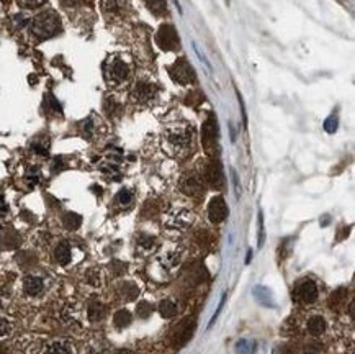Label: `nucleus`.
Returning a JSON list of instances; mask_svg holds the SVG:
<instances>
[{"instance_id": "1", "label": "nucleus", "mask_w": 355, "mask_h": 354, "mask_svg": "<svg viewBox=\"0 0 355 354\" xmlns=\"http://www.w3.org/2000/svg\"><path fill=\"white\" fill-rule=\"evenodd\" d=\"M59 28H61L59 15L53 10L41 12L40 15L34 17L30 23L31 34L40 40H46V38L54 37V34L59 31Z\"/></svg>"}, {"instance_id": "2", "label": "nucleus", "mask_w": 355, "mask_h": 354, "mask_svg": "<svg viewBox=\"0 0 355 354\" xmlns=\"http://www.w3.org/2000/svg\"><path fill=\"white\" fill-rule=\"evenodd\" d=\"M166 145L174 154H182L185 153L191 146V139H193V133H191V126L188 125H174L169 126L164 133Z\"/></svg>"}, {"instance_id": "3", "label": "nucleus", "mask_w": 355, "mask_h": 354, "mask_svg": "<svg viewBox=\"0 0 355 354\" xmlns=\"http://www.w3.org/2000/svg\"><path fill=\"white\" fill-rule=\"evenodd\" d=\"M105 74H106V81H108L110 84H113V86H120V84H125L128 79H130L131 67L125 59L115 56V58H111L108 62H106Z\"/></svg>"}, {"instance_id": "4", "label": "nucleus", "mask_w": 355, "mask_h": 354, "mask_svg": "<svg viewBox=\"0 0 355 354\" xmlns=\"http://www.w3.org/2000/svg\"><path fill=\"white\" fill-rule=\"evenodd\" d=\"M319 297V287L313 279L304 277L298 280L293 287V300L301 303V305H309L314 303Z\"/></svg>"}, {"instance_id": "5", "label": "nucleus", "mask_w": 355, "mask_h": 354, "mask_svg": "<svg viewBox=\"0 0 355 354\" xmlns=\"http://www.w3.org/2000/svg\"><path fill=\"white\" fill-rule=\"evenodd\" d=\"M157 92H159V87L152 79H149V77H141V79L134 84L133 98L138 103H151L155 100V97H157Z\"/></svg>"}, {"instance_id": "6", "label": "nucleus", "mask_w": 355, "mask_h": 354, "mask_svg": "<svg viewBox=\"0 0 355 354\" xmlns=\"http://www.w3.org/2000/svg\"><path fill=\"white\" fill-rule=\"evenodd\" d=\"M169 74L172 76V79L175 82L182 84V86H187V84L193 82L195 81V73L193 69L190 67V64L187 61H175L172 66L169 67Z\"/></svg>"}, {"instance_id": "7", "label": "nucleus", "mask_w": 355, "mask_h": 354, "mask_svg": "<svg viewBox=\"0 0 355 354\" xmlns=\"http://www.w3.org/2000/svg\"><path fill=\"white\" fill-rule=\"evenodd\" d=\"M304 330L309 336L313 338H321L323 335H326L328 331V320L319 315V313H313L306 318V323H304Z\"/></svg>"}, {"instance_id": "8", "label": "nucleus", "mask_w": 355, "mask_h": 354, "mask_svg": "<svg viewBox=\"0 0 355 354\" xmlns=\"http://www.w3.org/2000/svg\"><path fill=\"white\" fill-rule=\"evenodd\" d=\"M193 331H195V322L185 320V322L179 323L174 328V335H172L174 344L177 346V348H180V346H183L191 336H193Z\"/></svg>"}, {"instance_id": "9", "label": "nucleus", "mask_w": 355, "mask_h": 354, "mask_svg": "<svg viewBox=\"0 0 355 354\" xmlns=\"http://www.w3.org/2000/svg\"><path fill=\"white\" fill-rule=\"evenodd\" d=\"M228 217V207H226V202L223 197H215L211 199L210 205H208V218L211 223H221L226 220Z\"/></svg>"}, {"instance_id": "10", "label": "nucleus", "mask_w": 355, "mask_h": 354, "mask_svg": "<svg viewBox=\"0 0 355 354\" xmlns=\"http://www.w3.org/2000/svg\"><path fill=\"white\" fill-rule=\"evenodd\" d=\"M177 43H179V34H177L175 28L172 25L161 26L157 33V45L166 51H170L172 48H175Z\"/></svg>"}, {"instance_id": "11", "label": "nucleus", "mask_w": 355, "mask_h": 354, "mask_svg": "<svg viewBox=\"0 0 355 354\" xmlns=\"http://www.w3.org/2000/svg\"><path fill=\"white\" fill-rule=\"evenodd\" d=\"M180 189L185 192L187 195H198L203 190V181L202 177L195 174V172H188L187 175L182 177L180 182Z\"/></svg>"}, {"instance_id": "12", "label": "nucleus", "mask_w": 355, "mask_h": 354, "mask_svg": "<svg viewBox=\"0 0 355 354\" xmlns=\"http://www.w3.org/2000/svg\"><path fill=\"white\" fill-rule=\"evenodd\" d=\"M216 133H218V125L215 122V118L210 117L207 122L203 123V130H202V141L203 146L210 151L216 143Z\"/></svg>"}, {"instance_id": "13", "label": "nucleus", "mask_w": 355, "mask_h": 354, "mask_svg": "<svg viewBox=\"0 0 355 354\" xmlns=\"http://www.w3.org/2000/svg\"><path fill=\"white\" fill-rule=\"evenodd\" d=\"M43 354H75V349L74 344L67 339H56L46 346Z\"/></svg>"}, {"instance_id": "14", "label": "nucleus", "mask_w": 355, "mask_h": 354, "mask_svg": "<svg viewBox=\"0 0 355 354\" xmlns=\"http://www.w3.org/2000/svg\"><path fill=\"white\" fill-rule=\"evenodd\" d=\"M23 290L26 295L36 297L45 290V280L40 275H26L23 279Z\"/></svg>"}, {"instance_id": "15", "label": "nucleus", "mask_w": 355, "mask_h": 354, "mask_svg": "<svg viewBox=\"0 0 355 354\" xmlns=\"http://www.w3.org/2000/svg\"><path fill=\"white\" fill-rule=\"evenodd\" d=\"M84 354H110V344L102 338H94L85 344Z\"/></svg>"}, {"instance_id": "16", "label": "nucleus", "mask_w": 355, "mask_h": 354, "mask_svg": "<svg viewBox=\"0 0 355 354\" xmlns=\"http://www.w3.org/2000/svg\"><path fill=\"white\" fill-rule=\"evenodd\" d=\"M252 294L255 297V300L265 307H275V300H273V294L270 292V289H267L264 286H255Z\"/></svg>"}, {"instance_id": "17", "label": "nucleus", "mask_w": 355, "mask_h": 354, "mask_svg": "<svg viewBox=\"0 0 355 354\" xmlns=\"http://www.w3.org/2000/svg\"><path fill=\"white\" fill-rule=\"evenodd\" d=\"M205 177H207V182L211 184L213 187H221L223 172H221V167H219V164H216V162H213V164L208 166Z\"/></svg>"}, {"instance_id": "18", "label": "nucleus", "mask_w": 355, "mask_h": 354, "mask_svg": "<svg viewBox=\"0 0 355 354\" xmlns=\"http://www.w3.org/2000/svg\"><path fill=\"white\" fill-rule=\"evenodd\" d=\"M191 218H193V217H191L190 211L177 210V211H174V215L170 217L169 223L172 226H175V228H185V226H188L191 223Z\"/></svg>"}, {"instance_id": "19", "label": "nucleus", "mask_w": 355, "mask_h": 354, "mask_svg": "<svg viewBox=\"0 0 355 354\" xmlns=\"http://www.w3.org/2000/svg\"><path fill=\"white\" fill-rule=\"evenodd\" d=\"M159 311L164 318H172L179 313V303L172 299H166L159 303Z\"/></svg>"}, {"instance_id": "20", "label": "nucleus", "mask_w": 355, "mask_h": 354, "mask_svg": "<svg viewBox=\"0 0 355 354\" xmlns=\"http://www.w3.org/2000/svg\"><path fill=\"white\" fill-rule=\"evenodd\" d=\"M234 351H236V354H255V351H257V343H255L254 339L243 338L236 343V346H234Z\"/></svg>"}, {"instance_id": "21", "label": "nucleus", "mask_w": 355, "mask_h": 354, "mask_svg": "<svg viewBox=\"0 0 355 354\" xmlns=\"http://www.w3.org/2000/svg\"><path fill=\"white\" fill-rule=\"evenodd\" d=\"M54 256L59 264H67L70 261V246L66 241L59 243L54 250Z\"/></svg>"}, {"instance_id": "22", "label": "nucleus", "mask_w": 355, "mask_h": 354, "mask_svg": "<svg viewBox=\"0 0 355 354\" xmlns=\"http://www.w3.org/2000/svg\"><path fill=\"white\" fill-rule=\"evenodd\" d=\"M113 323H115L116 328H126L128 325L131 323V313L128 310H120L115 313V316H113Z\"/></svg>"}, {"instance_id": "23", "label": "nucleus", "mask_w": 355, "mask_h": 354, "mask_svg": "<svg viewBox=\"0 0 355 354\" xmlns=\"http://www.w3.org/2000/svg\"><path fill=\"white\" fill-rule=\"evenodd\" d=\"M105 315V307L100 302H92L89 305V318L92 322H100Z\"/></svg>"}, {"instance_id": "24", "label": "nucleus", "mask_w": 355, "mask_h": 354, "mask_svg": "<svg viewBox=\"0 0 355 354\" xmlns=\"http://www.w3.org/2000/svg\"><path fill=\"white\" fill-rule=\"evenodd\" d=\"M146 5L149 7V10L154 12L155 15H162L167 10V4L166 0H144Z\"/></svg>"}, {"instance_id": "25", "label": "nucleus", "mask_w": 355, "mask_h": 354, "mask_svg": "<svg viewBox=\"0 0 355 354\" xmlns=\"http://www.w3.org/2000/svg\"><path fill=\"white\" fill-rule=\"evenodd\" d=\"M87 282L90 286H94V287H98L102 284V274L95 271V269H92V271L87 272Z\"/></svg>"}, {"instance_id": "26", "label": "nucleus", "mask_w": 355, "mask_h": 354, "mask_svg": "<svg viewBox=\"0 0 355 354\" xmlns=\"http://www.w3.org/2000/svg\"><path fill=\"white\" fill-rule=\"evenodd\" d=\"M136 311H138V315L141 318H147L149 315H151V311H152V307L149 305L147 302H141L138 303V307H136Z\"/></svg>"}, {"instance_id": "27", "label": "nucleus", "mask_w": 355, "mask_h": 354, "mask_svg": "<svg viewBox=\"0 0 355 354\" xmlns=\"http://www.w3.org/2000/svg\"><path fill=\"white\" fill-rule=\"evenodd\" d=\"M139 246L146 251H151L155 247V239L152 236H143V238H139Z\"/></svg>"}, {"instance_id": "28", "label": "nucleus", "mask_w": 355, "mask_h": 354, "mask_svg": "<svg viewBox=\"0 0 355 354\" xmlns=\"http://www.w3.org/2000/svg\"><path fill=\"white\" fill-rule=\"evenodd\" d=\"M337 125H339V120H337V117H334V115H331L328 120H326L324 122V130L328 131V133H334L336 130H337Z\"/></svg>"}, {"instance_id": "29", "label": "nucleus", "mask_w": 355, "mask_h": 354, "mask_svg": "<svg viewBox=\"0 0 355 354\" xmlns=\"http://www.w3.org/2000/svg\"><path fill=\"white\" fill-rule=\"evenodd\" d=\"M12 331V323L7 320V318L0 316V338H5L7 335H10Z\"/></svg>"}, {"instance_id": "30", "label": "nucleus", "mask_w": 355, "mask_h": 354, "mask_svg": "<svg viewBox=\"0 0 355 354\" xmlns=\"http://www.w3.org/2000/svg\"><path fill=\"white\" fill-rule=\"evenodd\" d=\"M116 199H118V202L122 203V205H128V203H131V200H133V194L128 189H123V190H120V194H118Z\"/></svg>"}, {"instance_id": "31", "label": "nucleus", "mask_w": 355, "mask_h": 354, "mask_svg": "<svg viewBox=\"0 0 355 354\" xmlns=\"http://www.w3.org/2000/svg\"><path fill=\"white\" fill-rule=\"evenodd\" d=\"M224 302H226V294L221 297V300H219V305H218V308H216V311L215 313H213V316H211V320H210V323H208V328L211 327L213 323L216 322V318H218V315L221 313V310H223V307H224Z\"/></svg>"}, {"instance_id": "32", "label": "nucleus", "mask_w": 355, "mask_h": 354, "mask_svg": "<svg viewBox=\"0 0 355 354\" xmlns=\"http://www.w3.org/2000/svg\"><path fill=\"white\" fill-rule=\"evenodd\" d=\"M20 5L26 7V9H34V7H40L46 2V0H18Z\"/></svg>"}, {"instance_id": "33", "label": "nucleus", "mask_w": 355, "mask_h": 354, "mask_svg": "<svg viewBox=\"0 0 355 354\" xmlns=\"http://www.w3.org/2000/svg\"><path fill=\"white\" fill-rule=\"evenodd\" d=\"M264 238H265V231H264V217L259 214V247L264 244Z\"/></svg>"}, {"instance_id": "34", "label": "nucleus", "mask_w": 355, "mask_h": 354, "mask_svg": "<svg viewBox=\"0 0 355 354\" xmlns=\"http://www.w3.org/2000/svg\"><path fill=\"white\" fill-rule=\"evenodd\" d=\"M116 354H134V352H133L131 349H120Z\"/></svg>"}]
</instances>
